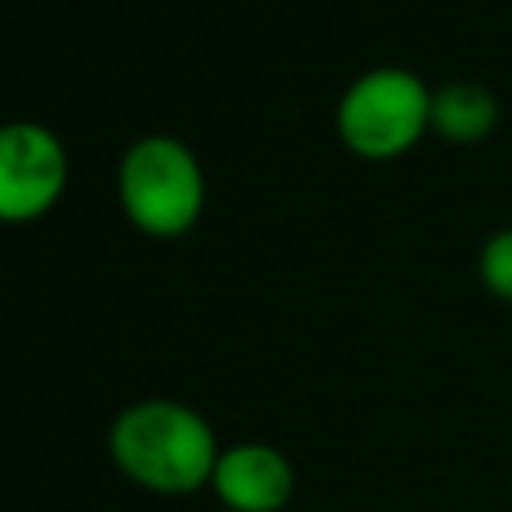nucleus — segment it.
Here are the masks:
<instances>
[{
  "label": "nucleus",
  "mask_w": 512,
  "mask_h": 512,
  "mask_svg": "<svg viewBox=\"0 0 512 512\" xmlns=\"http://www.w3.org/2000/svg\"><path fill=\"white\" fill-rule=\"evenodd\" d=\"M208 488L224 504V512H284L296 492L292 460L260 440L220 448Z\"/></svg>",
  "instance_id": "obj_5"
},
{
  "label": "nucleus",
  "mask_w": 512,
  "mask_h": 512,
  "mask_svg": "<svg viewBox=\"0 0 512 512\" xmlns=\"http://www.w3.org/2000/svg\"><path fill=\"white\" fill-rule=\"evenodd\" d=\"M68 184L60 136L32 120L0 124V224H28L56 208Z\"/></svg>",
  "instance_id": "obj_4"
},
{
  "label": "nucleus",
  "mask_w": 512,
  "mask_h": 512,
  "mask_svg": "<svg viewBox=\"0 0 512 512\" xmlns=\"http://www.w3.org/2000/svg\"><path fill=\"white\" fill-rule=\"evenodd\" d=\"M496 120H500V104L476 80H452L432 92V128L444 140H456V144L484 140L496 128Z\"/></svg>",
  "instance_id": "obj_6"
},
{
  "label": "nucleus",
  "mask_w": 512,
  "mask_h": 512,
  "mask_svg": "<svg viewBox=\"0 0 512 512\" xmlns=\"http://www.w3.org/2000/svg\"><path fill=\"white\" fill-rule=\"evenodd\" d=\"M480 280L492 296L512 304V228H500L480 248Z\"/></svg>",
  "instance_id": "obj_7"
},
{
  "label": "nucleus",
  "mask_w": 512,
  "mask_h": 512,
  "mask_svg": "<svg viewBox=\"0 0 512 512\" xmlns=\"http://www.w3.org/2000/svg\"><path fill=\"white\" fill-rule=\"evenodd\" d=\"M116 192L128 220L160 240L184 236L204 212V172L188 144L172 136L136 140L116 168Z\"/></svg>",
  "instance_id": "obj_2"
},
{
  "label": "nucleus",
  "mask_w": 512,
  "mask_h": 512,
  "mask_svg": "<svg viewBox=\"0 0 512 512\" xmlns=\"http://www.w3.org/2000/svg\"><path fill=\"white\" fill-rule=\"evenodd\" d=\"M112 464L140 488L184 496L212 480L220 444L212 424L180 400H140L108 432Z\"/></svg>",
  "instance_id": "obj_1"
},
{
  "label": "nucleus",
  "mask_w": 512,
  "mask_h": 512,
  "mask_svg": "<svg viewBox=\"0 0 512 512\" xmlns=\"http://www.w3.org/2000/svg\"><path fill=\"white\" fill-rule=\"evenodd\" d=\"M428 128L432 92L416 72L400 64L356 76L336 104V132L364 160H392L408 152Z\"/></svg>",
  "instance_id": "obj_3"
}]
</instances>
